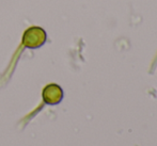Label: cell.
Returning a JSON list of instances; mask_svg holds the SVG:
<instances>
[{"mask_svg":"<svg viewBox=\"0 0 157 146\" xmlns=\"http://www.w3.org/2000/svg\"><path fill=\"white\" fill-rule=\"evenodd\" d=\"M46 42V32L40 27H31L25 31L23 35V44L30 49H36Z\"/></svg>","mask_w":157,"mask_h":146,"instance_id":"6da1fadb","label":"cell"},{"mask_svg":"<svg viewBox=\"0 0 157 146\" xmlns=\"http://www.w3.org/2000/svg\"><path fill=\"white\" fill-rule=\"evenodd\" d=\"M42 97L45 103L50 106L58 105L61 103L63 98V90L61 87L55 83H50V84L46 85L42 93Z\"/></svg>","mask_w":157,"mask_h":146,"instance_id":"7a4b0ae2","label":"cell"}]
</instances>
